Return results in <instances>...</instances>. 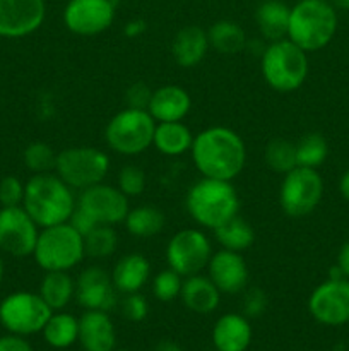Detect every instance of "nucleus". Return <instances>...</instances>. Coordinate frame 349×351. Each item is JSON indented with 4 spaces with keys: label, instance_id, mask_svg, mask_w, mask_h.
I'll list each match as a JSON object with an SVG mask.
<instances>
[{
    "label": "nucleus",
    "instance_id": "f257e3e1",
    "mask_svg": "<svg viewBox=\"0 0 349 351\" xmlns=\"http://www.w3.org/2000/svg\"><path fill=\"white\" fill-rule=\"evenodd\" d=\"M190 153L195 168L205 178L231 182L245 168V143L228 127H209L198 132Z\"/></svg>",
    "mask_w": 349,
    "mask_h": 351
},
{
    "label": "nucleus",
    "instance_id": "f03ea898",
    "mask_svg": "<svg viewBox=\"0 0 349 351\" xmlns=\"http://www.w3.org/2000/svg\"><path fill=\"white\" fill-rule=\"evenodd\" d=\"M75 204L74 191L57 173L33 175L24 185L23 208L40 228L67 223Z\"/></svg>",
    "mask_w": 349,
    "mask_h": 351
},
{
    "label": "nucleus",
    "instance_id": "7ed1b4c3",
    "mask_svg": "<svg viewBox=\"0 0 349 351\" xmlns=\"http://www.w3.org/2000/svg\"><path fill=\"white\" fill-rule=\"evenodd\" d=\"M337 31L335 7L327 0H301L291 9L287 40L308 51L327 47Z\"/></svg>",
    "mask_w": 349,
    "mask_h": 351
},
{
    "label": "nucleus",
    "instance_id": "20e7f679",
    "mask_svg": "<svg viewBox=\"0 0 349 351\" xmlns=\"http://www.w3.org/2000/svg\"><path fill=\"white\" fill-rule=\"evenodd\" d=\"M187 211L197 225L214 230L238 215V192L229 180L202 177L188 191Z\"/></svg>",
    "mask_w": 349,
    "mask_h": 351
},
{
    "label": "nucleus",
    "instance_id": "39448f33",
    "mask_svg": "<svg viewBox=\"0 0 349 351\" xmlns=\"http://www.w3.org/2000/svg\"><path fill=\"white\" fill-rule=\"evenodd\" d=\"M260 69L267 84L277 93L296 91L308 75L307 51L284 40L270 41L260 57Z\"/></svg>",
    "mask_w": 349,
    "mask_h": 351
},
{
    "label": "nucleus",
    "instance_id": "423d86ee",
    "mask_svg": "<svg viewBox=\"0 0 349 351\" xmlns=\"http://www.w3.org/2000/svg\"><path fill=\"white\" fill-rule=\"evenodd\" d=\"M33 257L44 273L70 271L86 257L84 237L68 221L41 228Z\"/></svg>",
    "mask_w": 349,
    "mask_h": 351
},
{
    "label": "nucleus",
    "instance_id": "0eeeda50",
    "mask_svg": "<svg viewBox=\"0 0 349 351\" xmlns=\"http://www.w3.org/2000/svg\"><path fill=\"white\" fill-rule=\"evenodd\" d=\"M156 120L147 110L123 108L112 117L105 129V141L109 149L123 156H137L153 146Z\"/></svg>",
    "mask_w": 349,
    "mask_h": 351
},
{
    "label": "nucleus",
    "instance_id": "6e6552de",
    "mask_svg": "<svg viewBox=\"0 0 349 351\" xmlns=\"http://www.w3.org/2000/svg\"><path fill=\"white\" fill-rule=\"evenodd\" d=\"M109 170V158L105 151L91 146H72L57 154L55 173L72 189L86 191L101 184Z\"/></svg>",
    "mask_w": 349,
    "mask_h": 351
},
{
    "label": "nucleus",
    "instance_id": "1a4fd4ad",
    "mask_svg": "<svg viewBox=\"0 0 349 351\" xmlns=\"http://www.w3.org/2000/svg\"><path fill=\"white\" fill-rule=\"evenodd\" d=\"M324 195V180L313 168L296 167L284 175L279 204L289 218H305L317 209Z\"/></svg>",
    "mask_w": 349,
    "mask_h": 351
},
{
    "label": "nucleus",
    "instance_id": "9d476101",
    "mask_svg": "<svg viewBox=\"0 0 349 351\" xmlns=\"http://www.w3.org/2000/svg\"><path fill=\"white\" fill-rule=\"evenodd\" d=\"M53 314L40 293L17 291L3 298L0 304V322L12 335L26 336L43 331L44 324Z\"/></svg>",
    "mask_w": 349,
    "mask_h": 351
},
{
    "label": "nucleus",
    "instance_id": "9b49d317",
    "mask_svg": "<svg viewBox=\"0 0 349 351\" xmlns=\"http://www.w3.org/2000/svg\"><path fill=\"white\" fill-rule=\"evenodd\" d=\"M212 256L211 240L201 230L183 228L174 233L166 247L168 267L181 278L202 273Z\"/></svg>",
    "mask_w": 349,
    "mask_h": 351
},
{
    "label": "nucleus",
    "instance_id": "f8f14e48",
    "mask_svg": "<svg viewBox=\"0 0 349 351\" xmlns=\"http://www.w3.org/2000/svg\"><path fill=\"white\" fill-rule=\"evenodd\" d=\"M77 208L82 209L96 225H118L125 221L129 213V197L120 192L118 187L96 184L79 192Z\"/></svg>",
    "mask_w": 349,
    "mask_h": 351
},
{
    "label": "nucleus",
    "instance_id": "ddd939ff",
    "mask_svg": "<svg viewBox=\"0 0 349 351\" xmlns=\"http://www.w3.org/2000/svg\"><path fill=\"white\" fill-rule=\"evenodd\" d=\"M308 308L315 321L325 326H342L349 322V280L328 278L310 295Z\"/></svg>",
    "mask_w": 349,
    "mask_h": 351
},
{
    "label": "nucleus",
    "instance_id": "4468645a",
    "mask_svg": "<svg viewBox=\"0 0 349 351\" xmlns=\"http://www.w3.org/2000/svg\"><path fill=\"white\" fill-rule=\"evenodd\" d=\"M34 219L23 206L0 209V249L12 257L33 256L38 240Z\"/></svg>",
    "mask_w": 349,
    "mask_h": 351
},
{
    "label": "nucleus",
    "instance_id": "2eb2a0df",
    "mask_svg": "<svg viewBox=\"0 0 349 351\" xmlns=\"http://www.w3.org/2000/svg\"><path fill=\"white\" fill-rule=\"evenodd\" d=\"M116 0H70L64 10V23L70 33L96 36L112 26Z\"/></svg>",
    "mask_w": 349,
    "mask_h": 351
},
{
    "label": "nucleus",
    "instance_id": "dca6fc26",
    "mask_svg": "<svg viewBox=\"0 0 349 351\" xmlns=\"http://www.w3.org/2000/svg\"><path fill=\"white\" fill-rule=\"evenodd\" d=\"M118 291L112 281V273L101 266H89L75 280V298L86 311L109 312L118 302Z\"/></svg>",
    "mask_w": 349,
    "mask_h": 351
},
{
    "label": "nucleus",
    "instance_id": "f3484780",
    "mask_svg": "<svg viewBox=\"0 0 349 351\" xmlns=\"http://www.w3.org/2000/svg\"><path fill=\"white\" fill-rule=\"evenodd\" d=\"M44 0H0V36L23 38L43 24Z\"/></svg>",
    "mask_w": 349,
    "mask_h": 351
},
{
    "label": "nucleus",
    "instance_id": "a211bd4d",
    "mask_svg": "<svg viewBox=\"0 0 349 351\" xmlns=\"http://www.w3.org/2000/svg\"><path fill=\"white\" fill-rule=\"evenodd\" d=\"M207 276L221 293L236 295L246 290L248 266L240 252L221 249L212 252L207 264Z\"/></svg>",
    "mask_w": 349,
    "mask_h": 351
},
{
    "label": "nucleus",
    "instance_id": "6ab92c4d",
    "mask_svg": "<svg viewBox=\"0 0 349 351\" xmlns=\"http://www.w3.org/2000/svg\"><path fill=\"white\" fill-rule=\"evenodd\" d=\"M192 108L187 89L177 84L161 86L154 89L147 112L156 122H181Z\"/></svg>",
    "mask_w": 349,
    "mask_h": 351
},
{
    "label": "nucleus",
    "instance_id": "aec40b11",
    "mask_svg": "<svg viewBox=\"0 0 349 351\" xmlns=\"http://www.w3.org/2000/svg\"><path fill=\"white\" fill-rule=\"evenodd\" d=\"M79 341L86 351H113L116 336L108 314L86 311L79 319Z\"/></svg>",
    "mask_w": 349,
    "mask_h": 351
},
{
    "label": "nucleus",
    "instance_id": "412c9836",
    "mask_svg": "<svg viewBox=\"0 0 349 351\" xmlns=\"http://www.w3.org/2000/svg\"><path fill=\"white\" fill-rule=\"evenodd\" d=\"M211 48L207 38V31L201 26H185L174 34L173 45H171V53L174 62L183 69L197 67L207 55Z\"/></svg>",
    "mask_w": 349,
    "mask_h": 351
},
{
    "label": "nucleus",
    "instance_id": "4be33fe9",
    "mask_svg": "<svg viewBox=\"0 0 349 351\" xmlns=\"http://www.w3.org/2000/svg\"><path fill=\"white\" fill-rule=\"evenodd\" d=\"M180 298L188 311L195 314H211L218 308L221 291L216 288L211 278L202 276V273H198L183 278Z\"/></svg>",
    "mask_w": 349,
    "mask_h": 351
},
{
    "label": "nucleus",
    "instance_id": "5701e85b",
    "mask_svg": "<svg viewBox=\"0 0 349 351\" xmlns=\"http://www.w3.org/2000/svg\"><path fill=\"white\" fill-rule=\"evenodd\" d=\"M151 264L142 254L132 252L120 257L112 271V281L118 293H137L147 283Z\"/></svg>",
    "mask_w": 349,
    "mask_h": 351
},
{
    "label": "nucleus",
    "instance_id": "b1692460",
    "mask_svg": "<svg viewBox=\"0 0 349 351\" xmlns=\"http://www.w3.org/2000/svg\"><path fill=\"white\" fill-rule=\"evenodd\" d=\"M252 339V328L242 314H226L212 329V341L218 351H245Z\"/></svg>",
    "mask_w": 349,
    "mask_h": 351
},
{
    "label": "nucleus",
    "instance_id": "393cba45",
    "mask_svg": "<svg viewBox=\"0 0 349 351\" xmlns=\"http://www.w3.org/2000/svg\"><path fill=\"white\" fill-rule=\"evenodd\" d=\"M194 134L183 122H156L153 146L164 156H181L192 149Z\"/></svg>",
    "mask_w": 349,
    "mask_h": 351
},
{
    "label": "nucleus",
    "instance_id": "a878e982",
    "mask_svg": "<svg viewBox=\"0 0 349 351\" xmlns=\"http://www.w3.org/2000/svg\"><path fill=\"white\" fill-rule=\"evenodd\" d=\"M291 9L281 0H266L255 12L257 26L263 40L277 41L287 38Z\"/></svg>",
    "mask_w": 349,
    "mask_h": 351
},
{
    "label": "nucleus",
    "instance_id": "bb28decb",
    "mask_svg": "<svg viewBox=\"0 0 349 351\" xmlns=\"http://www.w3.org/2000/svg\"><path fill=\"white\" fill-rule=\"evenodd\" d=\"M40 297L51 311H62L75 297V281L68 271H47L40 285Z\"/></svg>",
    "mask_w": 349,
    "mask_h": 351
},
{
    "label": "nucleus",
    "instance_id": "cd10ccee",
    "mask_svg": "<svg viewBox=\"0 0 349 351\" xmlns=\"http://www.w3.org/2000/svg\"><path fill=\"white\" fill-rule=\"evenodd\" d=\"M212 232L221 249L233 250V252L242 254L255 243V230L240 215L229 218Z\"/></svg>",
    "mask_w": 349,
    "mask_h": 351
},
{
    "label": "nucleus",
    "instance_id": "c85d7f7f",
    "mask_svg": "<svg viewBox=\"0 0 349 351\" xmlns=\"http://www.w3.org/2000/svg\"><path fill=\"white\" fill-rule=\"evenodd\" d=\"M209 45L221 55H235L245 50L246 34L235 21L222 19L212 24L207 31Z\"/></svg>",
    "mask_w": 349,
    "mask_h": 351
},
{
    "label": "nucleus",
    "instance_id": "c756f323",
    "mask_svg": "<svg viewBox=\"0 0 349 351\" xmlns=\"http://www.w3.org/2000/svg\"><path fill=\"white\" fill-rule=\"evenodd\" d=\"M164 215L154 206H137L129 209L125 216V228L137 239H151L164 228Z\"/></svg>",
    "mask_w": 349,
    "mask_h": 351
},
{
    "label": "nucleus",
    "instance_id": "7c9ffc66",
    "mask_svg": "<svg viewBox=\"0 0 349 351\" xmlns=\"http://www.w3.org/2000/svg\"><path fill=\"white\" fill-rule=\"evenodd\" d=\"M43 336L48 345L55 348H67L79 339V321L65 312L51 314L43 328Z\"/></svg>",
    "mask_w": 349,
    "mask_h": 351
},
{
    "label": "nucleus",
    "instance_id": "2f4dec72",
    "mask_svg": "<svg viewBox=\"0 0 349 351\" xmlns=\"http://www.w3.org/2000/svg\"><path fill=\"white\" fill-rule=\"evenodd\" d=\"M118 247V233L112 225H96L84 235V254L91 259H106Z\"/></svg>",
    "mask_w": 349,
    "mask_h": 351
},
{
    "label": "nucleus",
    "instance_id": "473e14b6",
    "mask_svg": "<svg viewBox=\"0 0 349 351\" xmlns=\"http://www.w3.org/2000/svg\"><path fill=\"white\" fill-rule=\"evenodd\" d=\"M263 160H266V165L274 171V173H289L291 170H294V168L298 167L296 144L291 143V141L287 139H283V137L272 139L266 146Z\"/></svg>",
    "mask_w": 349,
    "mask_h": 351
},
{
    "label": "nucleus",
    "instance_id": "72a5a7b5",
    "mask_svg": "<svg viewBox=\"0 0 349 351\" xmlns=\"http://www.w3.org/2000/svg\"><path fill=\"white\" fill-rule=\"evenodd\" d=\"M296 144V163L298 167L313 168L324 165L328 154V144L325 137L318 132H308Z\"/></svg>",
    "mask_w": 349,
    "mask_h": 351
},
{
    "label": "nucleus",
    "instance_id": "f704fd0d",
    "mask_svg": "<svg viewBox=\"0 0 349 351\" xmlns=\"http://www.w3.org/2000/svg\"><path fill=\"white\" fill-rule=\"evenodd\" d=\"M23 160L27 170L33 171L34 175L51 173L57 165V153L51 149L50 144L36 141L24 149Z\"/></svg>",
    "mask_w": 349,
    "mask_h": 351
},
{
    "label": "nucleus",
    "instance_id": "c9c22d12",
    "mask_svg": "<svg viewBox=\"0 0 349 351\" xmlns=\"http://www.w3.org/2000/svg\"><path fill=\"white\" fill-rule=\"evenodd\" d=\"M183 278L173 269H164L157 273L153 280V295L159 302H171L180 297Z\"/></svg>",
    "mask_w": 349,
    "mask_h": 351
},
{
    "label": "nucleus",
    "instance_id": "e433bc0d",
    "mask_svg": "<svg viewBox=\"0 0 349 351\" xmlns=\"http://www.w3.org/2000/svg\"><path fill=\"white\" fill-rule=\"evenodd\" d=\"M146 171L137 165H125L122 170L118 171V178H116V187L120 189L122 194L127 197H137L146 191Z\"/></svg>",
    "mask_w": 349,
    "mask_h": 351
},
{
    "label": "nucleus",
    "instance_id": "4c0bfd02",
    "mask_svg": "<svg viewBox=\"0 0 349 351\" xmlns=\"http://www.w3.org/2000/svg\"><path fill=\"white\" fill-rule=\"evenodd\" d=\"M24 184L17 177H3L0 180V204L2 208H16L23 206Z\"/></svg>",
    "mask_w": 349,
    "mask_h": 351
},
{
    "label": "nucleus",
    "instance_id": "58836bf2",
    "mask_svg": "<svg viewBox=\"0 0 349 351\" xmlns=\"http://www.w3.org/2000/svg\"><path fill=\"white\" fill-rule=\"evenodd\" d=\"M122 314L123 317L129 319L132 322H140L146 319L149 305H147L146 298L137 291V293H127L122 300Z\"/></svg>",
    "mask_w": 349,
    "mask_h": 351
},
{
    "label": "nucleus",
    "instance_id": "ea45409f",
    "mask_svg": "<svg viewBox=\"0 0 349 351\" xmlns=\"http://www.w3.org/2000/svg\"><path fill=\"white\" fill-rule=\"evenodd\" d=\"M243 314L245 317H259L266 312L267 304V295L262 288H250L243 295Z\"/></svg>",
    "mask_w": 349,
    "mask_h": 351
},
{
    "label": "nucleus",
    "instance_id": "a19ab883",
    "mask_svg": "<svg viewBox=\"0 0 349 351\" xmlns=\"http://www.w3.org/2000/svg\"><path fill=\"white\" fill-rule=\"evenodd\" d=\"M151 96L153 91L147 88L144 82H135V84L130 86L125 93V103L129 108H137V110H147L151 101Z\"/></svg>",
    "mask_w": 349,
    "mask_h": 351
},
{
    "label": "nucleus",
    "instance_id": "79ce46f5",
    "mask_svg": "<svg viewBox=\"0 0 349 351\" xmlns=\"http://www.w3.org/2000/svg\"><path fill=\"white\" fill-rule=\"evenodd\" d=\"M0 351H33V348L19 335H10L0 338Z\"/></svg>",
    "mask_w": 349,
    "mask_h": 351
},
{
    "label": "nucleus",
    "instance_id": "37998d69",
    "mask_svg": "<svg viewBox=\"0 0 349 351\" xmlns=\"http://www.w3.org/2000/svg\"><path fill=\"white\" fill-rule=\"evenodd\" d=\"M335 267H337L342 276L349 280V240H346L341 249H339Z\"/></svg>",
    "mask_w": 349,
    "mask_h": 351
},
{
    "label": "nucleus",
    "instance_id": "c03bdc74",
    "mask_svg": "<svg viewBox=\"0 0 349 351\" xmlns=\"http://www.w3.org/2000/svg\"><path fill=\"white\" fill-rule=\"evenodd\" d=\"M144 31H146V23H144L142 19H133V21H130V23H127V26H125V34L129 38L140 36Z\"/></svg>",
    "mask_w": 349,
    "mask_h": 351
},
{
    "label": "nucleus",
    "instance_id": "a18cd8bd",
    "mask_svg": "<svg viewBox=\"0 0 349 351\" xmlns=\"http://www.w3.org/2000/svg\"><path fill=\"white\" fill-rule=\"evenodd\" d=\"M339 192L346 201H349V170H346L339 180Z\"/></svg>",
    "mask_w": 349,
    "mask_h": 351
},
{
    "label": "nucleus",
    "instance_id": "49530a36",
    "mask_svg": "<svg viewBox=\"0 0 349 351\" xmlns=\"http://www.w3.org/2000/svg\"><path fill=\"white\" fill-rule=\"evenodd\" d=\"M153 351H181V350H180V346L177 345V343L164 339V341L157 343V345L153 348Z\"/></svg>",
    "mask_w": 349,
    "mask_h": 351
},
{
    "label": "nucleus",
    "instance_id": "de8ad7c7",
    "mask_svg": "<svg viewBox=\"0 0 349 351\" xmlns=\"http://www.w3.org/2000/svg\"><path fill=\"white\" fill-rule=\"evenodd\" d=\"M328 2H331L334 7H337V9L349 10V0H328Z\"/></svg>",
    "mask_w": 349,
    "mask_h": 351
},
{
    "label": "nucleus",
    "instance_id": "09e8293b",
    "mask_svg": "<svg viewBox=\"0 0 349 351\" xmlns=\"http://www.w3.org/2000/svg\"><path fill=\"white\" fill-rule=\"evenodd\" d=\"M2 280H3V263L2 259H0V283H2Z\"/></svg>",
    "mask_w": 349,
    "mask_h": 351
}]
</instances>
